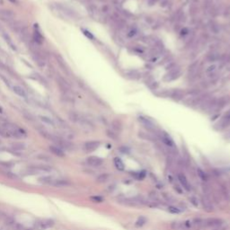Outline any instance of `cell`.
<instances>
[{
    "label": "cell",
    "instance_id": "obj_1",
    "mask_svg": "<svg viewBox=\"0 0 230 230\" xmlns=\"http://www.w3.org/2000/svg\"><path fill=\"white\" fill-rule=\"evenodd\" d=\"M0 18L3 21L12 25L14 20V14L8 9H1L0 10Z\"/></svg>",
    "mask_w": 230,
    "mask_h": 230
},
{
    "label": "cell",
    "instance_id": "obj_2",
    "mask_svg": "<svg viewBox=\"0 0 230 230\" xmlns=\"http://www.w3.org/2000/svg\"><path fill=\"white\" fill-rule=\"evenodd\" d=\"M55 7H56V10H57L59 13H60V14L62 13V14H65L66 16L74 17V15H75V13L73 12V10H71L70 8H68V7H66V6L58 4V5H55Z\"/></svg>",
    "mask_w": 230,
    "mask_h": 230
},
{
    "label": "cell",
    "instance_id": "obj_3",
    "mask_svg": "<svg viewBox=\"0 0 230 230\" xmlns=\"http://www.w3.org/2000/svg\"><path fill=\"white\" fill-rule=\"evenodd\" d=\"M160 137H161V140L163 141V143L166 145V146H167L168 148H174V147H175V145H174V140H172V137L166 133V132H161L160 133Z\"/></svg>",
    "mask_w": 230,
    "mask_h": 230
},
{
    "label": "cell",
    "instance_id": "obj_4",
    "mask_svg": "<svg viewBox=\"0 0 230 230\" xmlns=\"http://www.w3.org/2000/svg\"><path fill=\"white\" fill-rule=\"evenodd\" d=\"M86 162H87V164L89 165V166H93V167H98V166H102L103 165V159L102 158H100V157H98V156H89L88 158H87V160H86Z\"/></svg>",
    "mask_w": 230,
    "mask_h": 230
},
{
    "label": "cell",
    "instance_id": "obj_5",
    "mask_svg": "<svg viewBox=\"0 0 230 230\" xmlns=\"http://www.w3.org/2000/svg\"><path fill=\"white\" fill-rule=\"evenodd\" d=\"M181 75V70L179 69V68H176V67H174L173 69H171L169 71V73L165 77V80L166 81H172V80H174L176 78H178Z\"/></svg>",
    "mask_w": 230,
    "mask_h": 230
},
{
    "label": "cell",
    "instance_id": "obj_6",
    "mask_svg": "<svg viewBox=\"0 0 230 230\" xmlns=\"http://www.w3.org/2000/svg\"><path fill=\"white\" fill-rule=\"evenodd\" d=\"M177 178H178V180H179V182H180V183L182 184V186L184 188L186 191H191V185H190V183H189V181L187 180V178H186V176L183 174H182V173H179L178 174V175H177Z\"/></svg>",
    "mask_w": 230,
    "mask_h": 230
},
{
    "label": "cell",
    "instance_id": "obj_7",
    "mask_svg": "<svg viewBox=\"0 0 230 230\" xmlns=\"http://www.w3.org/2000/svg\"><path fill=\"white\" fill-rule=\"evenodd\" d=\"M100 146V142L99 141H88L85 142L84 145V149L86 152H93L95 149H97Z\"/></svg>",
    "mask_w": 230,
    "mask_h": 230
},
{
    "label": "cell",
    "instance_id": "obj_8",
    "mask_svg": "<svg viewBox=\"0 0 230 230\" xmlns=\"http://www.w3.org/2000/svg\"><path fill=\"white\" fill-rule=\"evenodd\" d=\"M218 125H219L220 129H225V128H226L227 126L230 125V111H228L222 117Z\"/></svg>",
    "mask_w": 230,
    "mask_h": 230
},
{
    "label": "cell",
    "instance_id": "obj_9",
    "mask_svg": "<svg viewBox=\"0 0 230 230\" xmlns=\"http://www.w3.org/2000/svg\"><path fill=\"white\" fill-rule=\"evenodd\" d=\"M139 122H140L141 124H143L144 127H146V128L148 129L149 130H153V129L156 128V126L154 125L153 122L150 121L149 119L146 118V117H143V116L139 117Z\"/></svg>",
    "mask_w": 230,
    "mask_h": 230
},
{
    "label": "cell",
    "instance_id": "obj_10",
    "mask_svg": "<svg viewBox=\"0 0 230 230\" xmlns=\"http://www.w3.org/2000/svg\"><path fill=\"white\" fill-rule=\"evenodd\" d=\"M33 42L36 45H41L43 42V36L41 35L40 31L37 30L36 28L34 29L33 33Z\"/></svg>",
    "mask_w": 230,
    "mask_h": 230
},
{
    "label": "cell",
    "instance_id": "obj_11",
    "mask_svg": "<svg viewBox=\"0 0 230 230\" xmlns=\"http://www.w3.org/2000/svg\"><path fill=\"white\" fill-rule=\"evenodd\" d=\"M219 67H220V65H219V64H218V63H213V64H211V65H210V66L207 67L205 72H206L207 75H214V74L217 73V71L218 70Z\"/></svg>",
    "mask_w": 230,
    "mask_h": 230
},
{
    "label": "cell",
    "instance_id": "obj_12",
    "mask_svg": "<svg viewBox=\"0 0 230 230\" xmlns=\"http://www.w3.org/2000/svg\"><path fill=\"white\" fill-rule=\"evenodd\" d=\"M58 85L60 88V90H62L63 92H65V93H67V92L69 91V85H68V83L61 77H59L58 78Z\"/></svg>",
    "mask_w": 230,
    "mask_h": 230
},
{
    "label": "cell",
    "instance_id": "obj_13",
    "mask_svg": "<svg viewBox=\"0 0 230 230\" xmlns=\"http://www.w3.org/2000/svg\"><path fill=\"white\" fill-rule=\"evenodd\" d=\"M50 150L52 154H54L55 156H59V157H63L65 156L64 151L59 147V146H51L50 147Z\"/></svg>",
    "mask_w": 230,
    "mask_h": 230
},
{
    "label": "cell",
    "instance_id": "obj_14",
    "mask_svg": "<svg viewBox=\"0 0 230 230\" xmlns=\"http://www.w3.org/2000/svg\"><path fill=\"white\" fill-rule=\"evenodd\" d=\"M13 90H14V93L17 95H19V96H21V97H24V98H26L27 97V93H26V91L22 88V87H21V86H19V85H14V87H13Z\"/></svg>",
    "mask_w": 230,
    "mask_h": 230
},
{
    "label": "cell",
    "instance_id": "obj_15",
    "mask_svg": "<svg viewBox=\"0 0 230 230\" xmlns=\"http://www.w3.org/2000/svg\"><path fill=\"white\" fill-rule=\"evenodd\" d=\"M204 223L208 226H218L222 224V220L218 218H210L208 220H206Z\"/></svg>",
    "mask_w": 230,
    "mask_h": 230
},
{
    "label": "cell",
    "instance_id": "obj_16",
    "mask_svg": "<svg viewBox=\"0 0 230 230\" xmlns=\"http://www.w3.org/2000/svg\"><path fill=\"white\" fill-rule=\"evenodd\" d=\"M113 163H114V166L115 167H116L117 170L119 171H123L125 169V166L122 162V160L119 157H114L113 159Z\"/></svg>",
    "mask_w": 230,
    "mask_h": 230
},
{
    "label": "cell",
    "instance_id": "obj_17",
    "mask_svg": "<svg viewBox=\"0 0 230 230\" xmlns=\"http://www.w3.org/2000/svg\"><path fill=\"white\" fill-rule=\"evenodd\" d=\"M171 97L176 101H180L183 98V93L180 90H174L171 94Z\"/></svg>",
    "mask_w": 230,
    "mask_h": 230
},
{
    "label": "cell",
    "instance_id": "obj_18",
    "mask_svg": "<svg viewBox=\"0 0 230 230\" xmlns=\"http://www.w3.org/2000/svg\"><path fill=\"white\" fill-rule=\"evenodd\" d=\"M39 118H40V120L42 122H44V123H46V124H48V125H51V126H55V122H54V121L52 120V119H51L50 117H48V116H39Z\"/></svg>",
    "mask_w": 230,
    "mask_h": 230
},
{
    "label": "cell",
    "instance_id": "obj_19",
    "mask_svg": "<svg viewBox=\"0 0 230 230\" xmlns=\"http://www.w3.org/2000/svg\"><path fill=\"white\" fill-rule=\"evenodd\" d=\"M131 174H132V176H133L135 179L139 180V181H141V180H143V179L145 178V176H146V173H145L144 171H140V172H133Z\"/></svg>",
    "mask_w": 230,
    "mask_h": 230
},
{
    "label": "cell",
    "instance_id": "obj_20",
    "mask_svg": "<svg viewBox=\"0 0 230 230\" xmlns=\"http://www.w3.org/2000/svg\"><path fill=\"white\" fill-rule=\"evenodd\" d=\"M70 183L69 182H67L66 180H56V182L53 183V185L55 186H59V187H61V186H67L69 185Z\"/></svg>",
    "mask_w": 230,
    "mask_h": 230
},
{
    "label": "cell",
    "instance_id": "obj_21",
    "mask_svg": "<svg viewBox=\"0 0 230 230\" xmlns=\"http://www.w3.org/2000/svg\"><path fill=\"white\" fill-rule=\"evenodd\" d=\"M197 174H198V176L200 177V180H202V181H207V180H208V176H207V174L204 173V171L201 170L200 168L197 169Z\"/></svg>",
    "mask_w": 230,
    "mask_h": 230
},
{
    "label": "cell",
    "instance_id": "obj_22",
    "mask_svg": "<svg viewBox=\"0 0 230 230\" xmlns=\"http://www.w3.org/2000/svg\"><path fill=\"white\" fill-rule=\"evenodd\" d=\"M12 147L14 150H24L25 148V145L24 143H14Z\"/></svg>",
    "mask_w": 230,
    "mask_h": 230
},
{
    "label": "cell",
    "instance_id": "obj_23",
    "mask_svg": "<svg viewBox=\"0 0 230 230\" xmlns=\"http://www.w3.org/2000/svg\"><path fill=\"white\" fill-rule=\"evenodd\" d=\"M108 180H109V174H103L99 175L97 178L98 182H105Z\"/></svg>",
    "mask_w": 230,
    "mask_h": 230
},
{
    "label": "cell",
    "instance_id": "obj_24",
    "mask_svg": "<svg viewBox=\"0 0 230 230\" xmlns=\"http://www.w3.org/2000/svg\"><path fill=\"white\" fill-rule=\"evenodd\" d=\"M203 206H204V208H205L206 210L210 209V210H211V208H212V204H211L210 200H208L207 198L203 199Z\"/></svg>",
    "mask_w": 230,
    "mask_h": 230
},
{
    "label": "cell",
    "instance_id": "obj_25",
    "mask_svg": "<svg viewBox=\"0 0 230 230\" xmlns=\"http://www.w3.org/2000/svg\"><path fill=\"white\" fill-rule=\"evenodd\" d=\"M41 182L46 183V184H53L54 183V180H52L51 177H43L41 179Z\"/></svg>",
    "mask_w": 230,
    "mask_h": 230
},
{
    "label": "cell",
    "instance_id": "obj_26",
    "mask_svg": "<svg viewBox=\"0 0 230 230\" xmlns=\"http://www.w3.org/2000/svg\"><path fill=\"white\" fill-rule=\"evenodd\" d=\"M168 211L173 213V214H179V213H181V210L178 209L177 207H174V206L168 207Z\"/></svg>",
    "mask_w": 230,
    "mask_h": 230
},
{
    "label": "cell",
    "instance_id": "obj_27",
    "mask_svg": "<svg viewBox=\"0 0 230 230\" xmlns=\"http://www.w3.org/2000/svg\"><path fill=\"white\" fill-rule=\"evenodd\" d=\"M91 200L95 202H102L103 200V199L101 196H93V197H91Z\"/></svg>",
    "mask_w": 230,
    "mask_h": 230
},
{
    "label": "cell",
    "instance_id": "obj_28",
    "mask_svg": "<svg viewBox=\"0 0 230 230\" xmlns=\"http://www.w3.org/2000/svg\"><path fill=\"white\" fill-rule=\"evenodd\" d=\"M190 201H191V203L193 204V206L198 207V205H199V201H198V200H197L195 197H191V198H190Z\"/></svg>",
    "mask_w": 230,
    "mask_h": 230
},
{
    "label": "cell",
    "instance_id": "obj_29",
    "mask_svg": "<svg viewBox=\"0 0 230 230\" xmlns=\"http://www.w3.org/2000/svg\"><path fill=\"white\" fill-rule=\"evenodd\" d=\"M137 34V31L135 30V29H132V30H130L129 33H128V37H129V38H132V37H134L135 35Z\"/></svg>",
    "mask_w": 230,
    "mask_h": 230
},
{
    "label": "cell",
    "instance_id": "obj_30",
    "mask_svg": "<svg viewBox=\"0 0 230 230\" xmlns=\"http://www.w3.org/2000/svg\"><path fill=\"white\" fill-rule=\"evenodd\" d=\"M107 134H108V136H109L110 137H111V139H113V140H116V139H117L116 134L113 133V132H111V131H110V130L107 131Z\"/></svg>",
    "mask_w": 230,
    "mask_h": 230
},
{
    "label": "cell",
    "instance_id": "obj_31",
    "mask_svg": "<svg viewBox=\"0 0 230 230\" xmlns=\"http://www.w3.org/2000/svg\"><path fill=\"white\" fill-rule=\"evenodd\" d=\"M83 32H84V34H85V36H87V37L89 38V39H94V36H93V35H92V34H91V33H90L89 32H87V31H85V30H84Z\"/></svg>",
    "mask_w": 230,
    "mask_h": 230
},
{
    "label": "cell",
    "instance_id": "obj_32",
    "mask_svg": "<svg viewBox=\"0 0 230 230\" xmlns=\"http://www.w3.org/2000/svg\"><path fill=\"white\" fill-rule=\"evenodd\" d=\"M157 2V0H148V5L149 6H153Z\"/></svg>",
    "mask_w": 230,
    "mask_h": 230
},
{
    "label": "cell",
    "instance_id": "obj_33",
    "mask_svg": "<svg viewBox=\"0 0 230 230\" xmlns=\"http://www.w3.org/2000/svg\"><path fill=\"white\" fill-rule=\"evenodd\" d=\"M8 1H10V2L13 3V4H17V3H18L17 0H8Z\"/></svg>",
    "mask_w": 230,
    "mask_h": 230
},
{
    "label": "cell",
    "instance_id": "obj_34",
    "mask_svg": "<svg viewBox=\"0 0 230 230\" xmlns=\"http://www.w3.org/2000/svg\"><path fill=\"white\" fill-rule=\"evenodd\" d=\"M226 14H230V7L227 8V10H226Z\"/></svg>",
    "mask_w": 230,
    "mask_h": 230
},
{
    "label": "cell",
    "instance_id": "obj_35",
    "mask_svg": "<svg viewBox=\"0 0 230 230\" xmlns=\"http://www.w3.org/2000/svg\"><path fill=\"white\" fill-rule=\"evenodd\" d=\"M2 111V108H1V107H0V111Z\"/></svg>",
    "mask_w": 230,
    "mask_h": 230
},
{
    "label": "cell",
    "instance_id": "obj_36",
    "mask_svg": "<svg viewBox=\"0 0 230 230\" xmlns=\"http://www.w3.org/2000/svg\"><path fill=\"white\" fill-rule=\"evenodd\" d=\"M229 60H230V59H229Z\"/></svg>",
    "mask_w": 230,
    "mask_h": 230
}]
</instances>
